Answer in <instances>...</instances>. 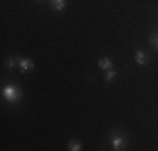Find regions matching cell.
I'll list each match as a JSON object with an SVG mask.
<instances>
[{"mask_svg": "<svg viewBox=\"0 0 158 151\" xmlns=\"http://www.w3.org/2000/svg\"><path fill=\"white\" fill-rule=\"evenodd\" d=\"M135 59H136V62L140 64V66H146V64L150 62V57L145 54L143 51H136V54H135Z\"/></svg>", "mask_w": 158, "mask_h": 151, "instance_id": "obj_4", "label": "cell"}, {"mask_svg": "<svg viewBox=\"0 0 158 151\" xmlns=\"http://www.w3.org/2000/svg\"><path fill=\"white\" fill-rule=\"evenodd\" d=\"M110 145H111V149L114 151H123L126 149L128 146V136L121 131H113L110 134Z\"/></svg>", "mask_w": 158, "mask_h": 151, "instance_id": "obj_2", "label": "cell"}, {"mask_svg": "<svg viewBox=\"0 0 158 151\" xmlns=\"http://www.w3.org/2000/svg\"><path fill=\"white\" fill-rule=\"evenodd\" d=\"M39 2H44V0H39Z\"/></svg>", "mask_w": 158, "mask_h": 151, "instance_id": "obj_11", "label": "cell"}, {"mask_svg": "<svg viewBox=\"0 0 158 151\" xmlns=\"http://www.w3.org/2000/svg\"><path fill=\"white\" fill-rule=\"evenodd\" d=\"M19 62H20V57H10L9 60H7V67H9L10 71H12V69L17 66Z\"/></svg>", "mask_w": 158, "mask_h": 151, "instance_id": "obj_9", "label": "cell"}, {"mask_svg": "<svg viewBox=\"0 0 158 151\" xmlns=\"http://www.w3.org/2000/svg\"><path fill=\"white\" fill-rule=\"evenodd\" d=\"M98 67H99V69H103V71H110L111 67H113L111 59L110 57H101L99 60H98Z\"/></svg>", "mask_w": 158, "mask_h": 151, "instance_id": "obj_5", "label": "cell"}, {"mask_svg": "<svg viewBox=\"0 0 158 151\" xmlns=\"http://www.w3.org/2000/svg\"><path fill=\"white\" fill-rule=\"evenodd\" d=\"M116 76H118V72H116L114 69H110V71H106V77H104V81H106V82H111L113 79L116 77Z\"/></svg>", "mask_w": 158, "mask_h": 151, "instance_id": "obj_10", "label": "cell"}, {"mask_svg": "<svg viewBox=\"0 0 158 151\" xmlns=\"http://www.w3.org/2000/svg\"><path fill=\"white\" fill-rule=\"evenodd\" d=\"M150 45H152L155 51H158V32L156 30L152 34V37H150Z\"/></svg>", "mask_w": 158, "mask_h": 151, "instance_id": "obj_8", "label": "cell"}, {"mask_svg": "<svg viewBox=\"0 0 158 151\" xmlns=\"http://www.w3.org/2000/svg\"><path fill=\"white\" fill-rule=\"evenodd\" d=\"M67 149H69V151H81V149H82L81 141H77V139H73V141H69V145H67Z\"/></svg>", "mask_w": 158, "mask_h": 151, "instance_id": "obj_7", "label": "cell"}, {"mask_svg": "<svg viewBox=\"0 0 158 151\" xmlns=\"http://www.w3.org/2000/svg\"><path fill=\"white\" fill-rule=\"evenodd\" d=\"M2 96L7 103L19 104L22 101V91L17 84H7V86H3V89H2Z\"/></svg>", "mask_w": 158, "mask_h": 151, "instance_id": "obj_1", "label": "cell"}, {"mask_svg": "<svg viewBox=\"0 0 158 151\" xmlns=\"http://www.w3.org/2000/svg\"><path fill=\"white\" fill-rule=\"evenodd\" d=\"M19 67H20V72H31L34 69V62L31 59H20V62H19Z\"/></svg>", "mask_w": 158, "mask_h": 151, "instance_id": "obj_3", "label": "cell"}, {"mask_svg": "<svg viewBox=\"0 0 158 151\" xmlns=\"http://www.w3.org/2000/svg\"><path fill=\"white\" fill-rule=\"evenodd\" d=\"M51 2V7L54 10H57V12H61V10L66 9V0H49Z\"/></svg>", "mask_w": 158, "mask_h": 151, "instance_id": "obj_6", "label": "cell"}]
</instances>
